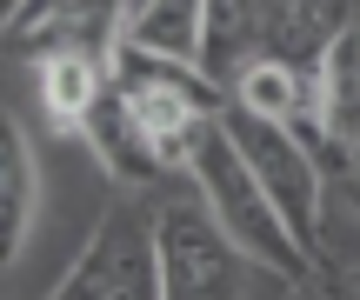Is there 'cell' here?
Returning a JSON list of instances; mask_svg holds the SVG:
<instances>
[{"label":"cell","instance_id":"9a60e30c","mask_svg":"<svg viewBox=\"0 0 360 300\" xmlns=\"http://www.w3.org/2000/svg\"><path fill=\"white\" fill-rule=\"evenodd\" d=\"M354 280H360V274H354Z\"/></svg>","mask_w":360,"mask_h":300},{"label":"cell","instance_id":"8992f818","mask_svg":"<svg viewBox=\"0 0 360 300\" xmlns=\"http://www.w3.org/2000/svg\"><path fill=\"white\" fill-rule=\"evenodd\" d=\"M40 214H47V154L34 147L20 114L0 127V227H7V274L34 254Z\"/></svg>","mask_w":360,"mask_h":300},{"label":"cell","instance_id":"277c9868","mask_svg":"<svg viewBox=\"0 0 360 300\" xmlns=\"http://www.w3.org/2000/svg\"><path fill=\"white\" fill-rule=\"evenodd\" d=\"M233 147L247 154L254 181L267 187V200L281 207V221L294 227V240L307 247V261L321 267V207H327V160L300 141L287 120H254L240 107H220Z\"/></svg>","mask_w":360,"mask_h":300},{"label":"cell","instance_id":"7a4b0ae2","mask_svg":"<svg viewBox=\"0 0 360 300\" xmlns=\"http://www.w3.org/2000/svg\"><path fill=\"white\" fill-rule=\"evenodd\" d=\"M187 181H193V194H200V207L214 214V221L227 227V234L240 240L260 267H274V274L294 280V287H300L307 274H321V267L307 261V247L294 240V227L281 221V207L267 200V187L254 181V167H247V154L233 147V133H227V120H220V114L193 133Z\"/></svg>","mask_w":360,"mask_h":300},{"label":"cell","instance_id":"4fadbf2b","mask_svg":"<svg viewBox=\"0 0 360 300\" xmlns=\"http://www.w3.org/2000/svg\"><path fill=\"white\" fill-rule=\"evenodd\" d=\"M53 7H67V0H27V7H20V13L7 20V34H20V27H34L40 13H53Z\"/></svg>","mask_w":360,"mask_h":300},{"label":"cell","instance_id":"5b68a950","mask_svg":"<svg viewBox=\"0 0 360 300\" xmlns=\"http://www.w3.org/2000/svg\"><path fill=\"white\" fill-rule=\"evenodd\" d=\"M360 27V0H260V53H281L300 74H321V60Z\"/></svg>","mask_w":360,"mask_h":300},{"label":"cell","instance_id":"9c48e42d","mask_svg":"<svg viewBox=\"0 0 360 300\" xmlns=\"http://www.w3.org/2000/svg\"><path fill=\"white\" fill-rule=\"evenodd\" d=\"M254 53H260V0H200V74L233 87V74Z\"/></svg>","mask_w":360,"mask_h":300},{"label":"cell","instance_id":"3957f363","mask_svg":"<svg viewBox=\"0 0 360 300\" xmlns=\"http://www.w3.org/2000/svg\"><path fill=\"white\" fill-rule=\"evenodd\" d=\"M40 300H160L154 194H114L107 221Z\"/></svg>","mask_w":360,"mask_h":300},{"label":"cell","instance_id":"5bb4252c","mask_svg":"<svg viewBox=\"0 0 360 300\" xmlns=\"http://www.w3.org/2000/svg\"><path fill=\"white\" fill-rule=\"evenodd\" d=\"M134 7H147V0H127V13H134Z\"/></svg>","mask_w":360,"mask_h":300},{"label":"cell","instance_id":"52a82bcc","mask_svg":"<svg viewBox=\"0 0 360 300\" xmlns=\"http://www.w3.org/2000/svg\"><path fill=\"white\" fill-rule=\"evenodd\" d=\"M34 87H40V114L53 133H87L94 107L114 93V67L87 47H53L34 60Z\"/></svg>","mask_w":360,"mask_h":300},{"label":"cell","instance_id":"7c38bea8","mask_svg":"<svg viewBox=\"0 0 360 300\" xmlns=\"http://www.w3.org/2000/svg\"><path fill=\"white\" fill-rule=\"evenodd\" d=\"M287 300H360V280L347 274V280H334V287H327L321 274H307V280H300V287L287 294Z\"/></svg>","mask_w":360,"mask_h":300},{"label":"cell","instance_id":"ba28073f","mask_svg":"<svg viewBox=\"0 0 360 300\" xmlns=\"http://www.w3.org/2000/svg\"><path fill=\"white\" fill-rule=\"evenodd\" d=\"M227 107H240V114H254V120H287V127H294L314 107V74H300L281 53H254V60L233 74Z\"/></svg>","mask_w":360,"mask_h":300},{"label":"cell","instance_id":"6da1fadb","mask_svg":"<svg viewBox=\"0 0 360 300\" xmlns=\"http://www.w3.org/2000/svg\"><path fill=\"white\" fill-rule=\"evenodd\" d=\"M154 240H160V300H287L294 280L260 267L214 214L200 207L193 181L154 194Z\"/></svg>","mask_w":360,"mask_h":300},{"label":"cell","instance_id":"8fae6325","mask_svg":"<svg viewBox=\"0 0 360 300\" xmlns=\"http://www.w3.org/2000/svg\"><path fill=\"white\" fill-rule=\"evenodd\" d=\"M321 267L360 274V147L327 174V207H321Z\"/></svg>","mask_w":360,"mask_h":300},{"label":"cell","instance_id":"30bf717a","mask_svg":"<svg viewBox=\"0 0 360 300\" xmlns=\"http://www.w3.org/2000/svg\"><path fill=\"white\" fill-rule=\"evenodd\" d=\"M120 40H127V47L160 53V60L200 67V0H147V7L127 13Z\"/></svg>","mask_w":360,"mask_h":300}]
</instances>
